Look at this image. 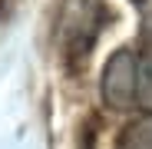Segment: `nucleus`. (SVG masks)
Here are the masks:
<instances>
[{
    "instance_id": "nucleus-1",
    "label": "nucleus",
    "mask_w": 152,
    "mask_h": 149,
    "mask_svg": "<svg viewBox=\"0 0 152 149\" xmlns=\"http://www.w3.org/2000/svg\"><path fill=\"white\" fill-rule=\"evenodd\" d=\"M136 99L152 113V60L139 63V76H136Z\"/></svg>"
},
{
    "instance_id": "nucleus-2",
    "label": "nucleus",
    "mask_w": 152,
    "mask_h": 149,
    "mask_svg": "<svg viewBox=\"0 0 152 149\" xmlns=\"http://www.w3.org/2000/svg\"><path fill=\"white\" fill-rule=\"evenodd\" d=\"M132 149H152V119L139 123L132 129Z\"/></svg>"
}]
</instances>
